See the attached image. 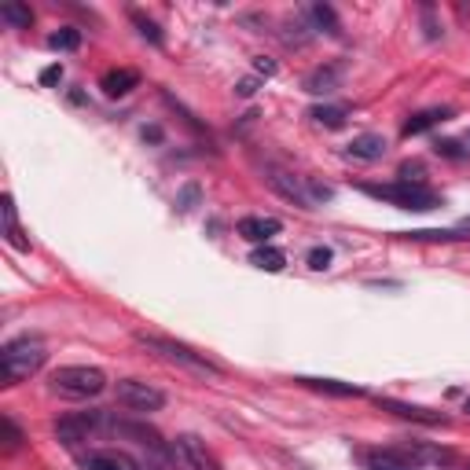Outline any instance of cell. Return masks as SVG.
<instances>
[{
  "label": "cell",
  "mask_w": 470,
  "mask_h": 470,
  "mask_svg": "<svg viewBox=\"0 0 470 470\" xmlns=\"http://www.w3.org/2000/svg\"><path fill=\"white\" fill-rule=\"evenodd\" d=\"M360 191L368 198H379V203H389L397 210H437L441 206V195L430 191L427 184H405V180H393V184H360Z\"/></svg>",
  "instance_id": "1"
},
{
  "label": "cell",
  "mask_w": 470,
  "mask_h": 470,
  "mask_svg": "<svg viewBox=\"0 0 470 470\" xmlns=\"http://www.w3.org/2000/svg\"><path fill=\"white\" fill-rule=\"evenodd\" d=\"M44 360H48V353L37 339H12L0 350V379H5V386H19L30 375H37L44 368Z\"/></svg>",
  "instance_id": "2"
},
{
  "label": "cell",
  "mask_w": 470,
  "mask_h": 470,
  "mask_svg": "<svg viewBox=\"0 0 470 470\" xmlns=\"http://www.w3.org/2000/svg\"><path fill=\"white\" fill-rule=\"evenodd\" d=\"M137 342H140V346H148L151 353H158L162 360L180 364V368L198 371V375H221V371H225V368H221L217 360H210L206 353H195L191 346L173 342V339H166V334H148V331H137Z\"/></svg>",
  "instance_id": "3"
},
{
  "label": "cell",
  "mask_w": 470,
  "mask_h": 470,
  "mask_svg": "<svg viewBox=\"0 0 470 470\" xmlns=\"http://www.w3.org/2000/svg\"><path fill=\"white\" fill-rule=\"evenodd\" d=\"M48 382H52V393H59L66 400H89V397H100L107 389V375L100 368H89V364L55 368Z\"/></svg>",
  "instance_id": "4"
},
{
  "label": "cell",
  "mask_w": 470,
  "mask_h": 470,
  "mask_svg": "<svg viewBox=\"0 0 470 470\" xmlns=\"http://www.w3.org/2000/svg\"><path fill=\"white\" fill-rule=\"evenodd\" d=\"M166 459H169L173 470H221L217 456L203 441H198L195 434H180L177 441H169Z\"/></svg>",
  "instance_id": "5"
},
{
  "label": "cell",
  "mask_w": 470,
  "mask_h": 470,
  "mask_svg": "<svg viewBox=\"0 0 470 470\" xmlns=\"http://www.w3.org/2000/svg\"><path fill=\"white\" fill-rule=\"evenodd\" d=\"M114 397H118V405L129 408V412H158L166 405V393L140 382V379H118Z\"/></svg>",
  "instance_id": "6"
},
{
  "label": "cell",
  "mask_w": 470,
  "mask_h": 470,
  "mask_svg": "<svg viewBox=\"0 0 470 470\" xmlns=\"http://www.w3.org/2000/svg\"><path fill=\"white\" fill-rule=\"evenodd\" d=\"M357 459L364 463V470H423L412 448H360Z\"/></svg>",
  "instance_id": "7"
},
{
  "label": "cell",
  "mask_w": 470,
  "mask_h": 470,
  "mask_svg": "<svg viewBox=\"0 0 470 470\" xmlns=\"http://www.w3.org/2000/svg\"><path fill=\"white\" fill-rule=\"evenodd\" d=\"M375 405L397 419H408V423H423V427H445L448 416L445 412H434V408H423V405H408V400H397V397H375Z\"/></svg>",
  "instance_id": "8"
},
{
  "label": "cell",
  "mask_w": 470,
  "mask_h": 470,
  "mask_svg": "<svg viewBox=\"0 0 470 470\" xmlns=\"http://www.w3.org/2000/svg\"><path fill=\"white\" fill-rule=\"evenodd\" d=\"M103 427V412H85V416H66V419H59L55 423V437L62 441V445H82V441H89L96 430Z\"/></svg>",
  "instance_id": "9"
},
{
  "label": "cell",
  "mask_w": 470,
  "mask_h": 470,
  "mask_svg": "<svg viewBox=\"0 0 470 470\" xmlns=\"http://www.w3.org/2000/svg\"><path fill=\"white\" fill-rule=\"evenodd\" d=\"M302 89H305L309 96H331V92H339V89H342V62H323V66H316V71H309L305 82H302Z\"/></svg>",
  "instance_id": "10"
},
{
  "label": "cell",
  "mask_w": 470,
  "mask_h": 470,
  "mask_svg": "<svg viewBox=\"0 0 470 470\" xmlns=\"http://www.w3.org/2000/svg\"><path fill=\"white\" fill-rule=\"evenodd\" d=\"M268 184H273L283 198H291L294 206L312 210V203H309V187H305V177H291V173H283V169H268Z\"/></svg>",
  "instance_id": "11"
},
{
  "label": "cell",
  "mask_w": 470,
  "mask_h": 470,
  "mask_svg": "<svg viewBox=\"0 0 470 470\" xmlns=\"http://www.w3.org/2000/svg\"><path fill=\"white\" fill-rule=\"evenodd\" d=\"M235 232H239L246 243L264 246L268 239H273V235L280 232V221H276V217H243V221L235 225Z\"/></svg>",
  "instance_id": "12"
},
{
  "label": "cell",
  "mask_w": 470,
  "mask_h": 470,
  "mask_svg": "<svg viewBox=\"0 0 470 470\" xmlns=\"http://www.w3.org/2000/svg\"><path fill=\"white\" fill-rule=\"evenodd\" d=\"M137 85H140V74L132 71V66H118V71H107V74H103V82H100V89H103L110 100L129 96Z\"/></svg>",
  "instance_id": "13"
},
{
  "label": "cell",
  "mask_w": 470,
  "mask_h": 470,
  "mask_svg": "<svg viewBox=\"0 0 470 470\" xmlns=\"http://www.w3.org/2000/svg\"><path fill=\"white\" fill-rule=\"evenodd\" d=\"M452 118V110L448 107H430V110H419V114H412L405 125H400V132L412 140V137H423V132H430L434 125H441V121H448Z\"/></svg>",
  "instance_id": "14"
},
{
  "label": "cell",
  "mask_w": 470,
  "mask_h": 470,
  "mask_svg": "<svg viewBox=\"0 0 470 470\" xmlns=\"http://www.w3.org/2000/svg\"><path fill=\"white\" fill-rule=\"evenodd\" d=\"M85 470H137V463H132L125 452H114V448H100V452H89L82 459Z\"/></svg>",
  "instance_id": "15"
},
{
  "label": "cell",
  "mask_w": 470,
  "mask_h": 470,
  "mask_svg": "<svg viewBox=\"0 0 470 470\" xmlns=\"http://www.w3.org/2000/svg\"><path fill=\"white\" fill-rule=\"evenodd\" d=\"M0 217H5V239L15 246V250H30V239L23 235V228H19V214H15V198L12 195H5L0 198Z\"/></svg>",
  "instance_id": "16"
},
{
  "label": "cell",
  "mask_w": 470,
  "mask_h": 470,
  "mask_svg": "<svg viewBox=\"0 0 470 470\" xmlns=\"http://www.w3.org/2000/svg\"><path fill=\"white\" fill-rule=\"evenodd\" d=\"M350 158H360V162H379L386 155V137H379V132H364V137H357L346 151Z\"/></svg>",
  "instance_id": "17"
},
{
  "label": "cell",
  "mask_w": 470,
  "mask_h": 470,
  "mask_svg": "<svg viewBox=\"0 0 470 470\" xmlns=\"http://www.w3.org/2000/svg\"><path fill=\"white\" fill-rule=\"evenodd\" d=\"M298 382H302V386H309V389H316V393H331V397H364V389H360V386L342 382V379H309V375H302Z\"/></svg>",
  "instance_id": "18"
},
{
  "label": "cell",
  "mask_w": 470,
  "mask_h": 470,
  "mask_svg": "<svg viewBox=\"0 0 470 470\" xmlns=\"http://www.w3.org/2000/svg\"><path fill=\"white\" fill-rule=\"evenodd\" d=\"M250 264L261 268V273H283V264H287V254L276 250V246H257L250 254Z\"/></svg>",
  "instance_id": "19"
},
{
  "label": "cell",
  "mask_w": 470,
  "mask_h": 470,
  "mask_svg": "<svg viewBox=\"0 0 470 470\" xmlns=\"http://www.w3.org/2000/svg\"><path fill=\"white\" fill-rule=\"evenodd\" d=\"M0 19H5L8 26H15V30H30L34 12H30V5H19V0H8V5H0Z\"/></svg>",
  "instance_id": "20"
},
{
  "label": "cell",
  "mask_w": 470,
  "mask_h": 470,
  "mask_svg": "<svg viewBox=\"0 0 470 470\" xmlns=\"http://www.w3.org/2000/svg\"><path fill=\"white\" fill-rule=\"evenodd\" d=\"M309 118H312L320 129H342L346 118H350V110H346V107H331V103H327V107H316Z\"/></svg>",
  "instance_id": "21"
},
{
  "label": "cell",
  "mask_w": 470,
  "mask_h": 470,
  "mask_svg": "<svg viewBox=\"0 0 470 470\" xmlns=\"http://www.w3.org/2000/svg\"><path fill=\"white\" fill-rule=\"evenodd\" d=\"M309 15H312V23H316L320 30H327L331 37H339L342 26H339V15H334V8H327V5H312Z\"/></svg>",
  "instance_id": "22"
},
{
  "label": "cell",
  "mask_w": 470,
  "mask_h": 470,
  "mask_svg": "<svg viewBox=\"0 0 470 470\" xmlns=\"http://www.w3.org/2000/svg\"><path fill=\"white\" fill-rule=\"evenodd\" d=\"M0 430H5V456H15L19 448H23V430L15 427V419L12 416H0Z\"/></svg>",
  "instance_id": "23"
},
{
  "label": "cell",
  "mask_w": 470,
  "mask_h": 470,
  "mask_svg": "<svg viewBox=\"0 0 470 470\" xmlns=\"http://www.w3.org/2000/svg\"><path fill=\"white\" fill-rule=\"evenodd\" d=\"M78 44H82V30H71V26L55 30V34L48 37V48H52V52H74Z\"/></svg>",
  "instance_id": "24"
},
{
  "label": "cell",
  "mask_w": 470,
  "mask_h": 470,
  "mask_svg": "<svg viewBox=\"0 0 470 470\" xmlns=\"http://www.w3.org/2000/svg\"><path fill=\"white\" fill-rule=\"evenodd\" d=\"M132 23H137V30H140V37H144V41H151V44H162V30H158V23L144 19L140 12H132Z\"/></svg>",
  "instance_id": "25"
},
{
  "label": "cell",
  "mask_w": 470,
  "mask_h": 470,
  "mask_svg": "<svg viewBox=\"0 0 470 470\" xmlns=\"http://www.w3.org/2000/svg\"><path fill=\"white\" fill-rule=\"evenodd\" d=\"M309 268H312V273H323V268H331V250H327V246H312V250H309Z\"/></svg>",
  "instance_id": "26"
},
{
  "label": "cell",
  "mask_w": 470,
  "mask_h": 470,
  "mask_svg": "<svg viewBox=\"0 0 470 470\" xmlns=\"http://www.w3.org/2000/svg\"><path fill=\"white\" fill-rule=\"evenodd\" d=\"M195 203H198V184H187V187H180V195H177V210H180V214H187Z\"/></svg>",
  "instance_id": "27"
},
{
  "label": "cell",
  "mask_w": 470,
  "mask_h": 470,
  "mask_svg": "<svg viewBox=\"0 0 470 470\" xmlns=\"http://www.w3.org/2000/svg\"><path fill=\"white\" fill-rule=\"evenodd\" d=\"M434 151H437L441 158H466V151H463V144H459V140H437V144H434Z\"/></svg>",
  "instance_id": "28"
},
{
  "label": "cell",
  "mask_w": 470,
  "mask_h": 470,
  "mask_svg": "<svg viewBox=\"0 0 470 470\" xmlns=\"http://www.w3.org/2000/svg\"><path fill=\"white\" fill-rule=\"evenodd\" d=\"M254 71H257L261 78H273V74L280 71V66H276V59H268V55H257V59H254Z\"/></svg>",
  "instance_id": "29"
},
{
  "label": "cell",
  "mask_w": 470,
  "mask_h": 470,
  "mask_svg": "<svg viewBox=\"0 0 470 470\" xmlns=\"http://www.w3.org/2000/svg\"><path fill=\"white\" fill-rule=\"evenodd\" d=\"M59 82H62V66L59 62L44 66V71H41V85H59Z\"/></svg>",
  "instance_id": "30"
},
{
  "label": "cell",
  "mask_w": 470,
  "mask_h": 470,
  "mask_svg": "<svg viewBox=\"0 0 470 470\" xmlns=\"http://www.w3.org/2000/svg\"><path fill=\"white\" fill-rule=\"evenodd\" d=\"M235 92H239V96H254V92H257V82H254V78H243V82L235 85Z\"/></svg>",
  "instance_id": "31"
},
{
  "label": "cell",
  "mask_w": 470,
  "mask_h": 470,
  "mask_svg": "<svg viewBox=\"0 0 470 470\" xmlns=\"http://www.w3.org/2000/svg\"><path fill=\"white\" fill-rule=\"evenodd\" d=\"M144 140H162V129H155V125L144 129Z\"/></svg>",
  "instance_id": "32"
},
{
  "label": "cell",
  "mask_w": 470,
  "mask_h": 470,
  "mask_svg": "<svg viewBox=\"0 0 470 470\" xmlns=\"http://www.w3.org/2000/svg\"><path fill=\"white\" fill-rule=\"evenodd\" d=\"M459 144H463V151H466V158H470V132H466V137H463Z\"/></svg>",
  "instance_id": "33"
},
{
  "label": "cell",
  "mask_w": 470,
  "mask_h": 470,
  "mask_svg": "<svg viewBox=\"0 0 470 470\" xmlns=\"http://www.w3.org/2000/svg\"><path fill=\"white\" fill-rule=\"evenodd\" d=\"M463 412H466V416H470V397H466V405H463Z\"/></svg>",
  "instance_id": "34"
},
{
  "label": "cell",
  "mask_w": 470,
  "mask_h": 470,
  "mask_svg": "<svg viewBox=\"0 0 470 470\" xmlns=\"http://www.w3.org/2000/svg\"><path fill=\"white\" fill-rule=\"evenodd\" d=\"M466 470H470V463H466Z\"/></svg>",
  "instance_id": "35"
},
{
  "label": "cell",
  "mask_w": 470,
  "mask_h": 470,
  "mask_svg": "<svg viewBox=\"0 0 470 470\" xmlns=\"http://www.w3.org/2000/svg\"><path fill=\"white\" fill-rule=\"evenodd\" d=\"M148 470H151V466H148Z\"/></svg>",
  "instance_id": "36"
}]
</instances>
